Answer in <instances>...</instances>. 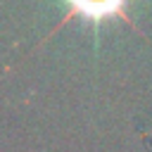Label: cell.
I'll list each match as a JSON object with an SVG mask.
<instances>
[{"label": "cell", "instance_id": "cell-1", "mask_svg": "<svg viewBox=\"0 0 152 152\" xmlns=\"http://www.w3.org/2000/svg\"><path fill=\"white\" fill-rule=\"evenodd\" d=\"M66 2H69V12H66V17L59 21V26H64V24L71 21L74 17H81L83 21H88V24H93V26H100L104 19L119 17V19H124L126 24H131V26L135 28L133 19H131L128 12H126V5H128L131 0H66Z\"/></svg>", "mask_w": 152, "mask_h": 152}]
</instances>
